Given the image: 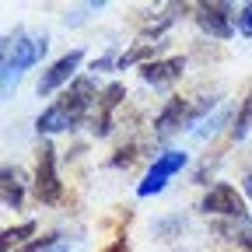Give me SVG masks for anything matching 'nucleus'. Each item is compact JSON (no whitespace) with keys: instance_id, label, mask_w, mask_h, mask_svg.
<instances>
[{"instance_id":"7ed1b4c3","label":"nucleus","mask_w":252,"mask_h":252,"mask_svg":"<svg viewBox=\"0 0 252 252\" xmlns=\"http://www.w3.org/2000/svg\"><path fill=\"white\" fill-rule=\"evenodd\" d=\"M193 18H196V28L203 32V35L217 39V42H228L235 39V18H238V7L224 4V0H214V4H196L193 7Z\"/></svg>"},{"instance_id":"1a4fd4ad","label":"nucleus","mask_w":252,"mask_h":252,"mask_svg":"<svg viewBox=\"0 0 252 252\" xmlns=\"http://www.w3.org/2000/svg\"><path fill=\"white\" fill-rule=\"evenodd\" d=\"M189 105L182 94H172V98L158 109V116H154V133L158 137H168V133H175V130H186V119H189Z\"/></svg>"},{"instance_id":"6ab92c4d","label":"nucleus","mask_w":252,"mask_h":252,"mask_svg":"<svg viewBox=\"0 0 252 252\" xmlns=\"http://www.w3.org/2000/svg\"><path fill=\"white\" fill-rule=\"evenodd\" d=\"M88 126H91V137H109V133H112V116L98 112V116L88 119Z\"/></svg>"},{"instance_id":"dca6fc26","label":"nucleus","mask_w":252,"mask_h":252,"mask_svg":"<svg viewBox=\"0 0 252 252\" xmlns=\"http://www.w3.org/2000/svg\"><path fill=\"white\" fill-rule=\"evenodd\" d=\"M228 116H231V109H217L214 116H207V119L196 126V130H193V133H196V140H210V137L220 130V126L228 123Z\"/></svg>"},{"instance_id":"20e7f679","label":"nucleus","mask_w":252,"mask_h":252,"mask_svg":"<svg viewBox=\"0 0 252 252\" xmlns=\"http://www.w3.org/2000/svg\"><path fill=\"white\" fill-rule=\"evenodd\" d=\"M189 165V154L186 151H179V147H172V151H161L154 158V165L147 168V175L140 179V186H137V196H158L161 189L182 172Z\"/></svg>"},{"instance_id":"f03ea898","label":"nucleus","mask_w":252,"mask_h":252,"mask_svg":"<svg viewBox=\"0 0 252 252\" xmlns=\"http://www.w3.org/2000/svg\"><path fill=\"white\" fill-rule=\"evenodd\" d=\"M200 210L207 217H228L231 224H245L249 220V203L231 182H214L200 200Z\"/></svg>"},{"instance_id":"6e6552de","label":"nucleus","mask_w":252,"mask_h":252,"mask_svg":"<svg viewBox=\"0 0 252 252\" xmlns=\"http://www.w3.org/2000/svg\"><path fill=\"white\" fill-rule=\"evenodd\" d=\"M186 74V56H165V60H151L140 67V81L154 88H168Z\"/></svg>"},{"instance_id":"f3484780","label":"nucleus","mask_w":252,"mask_h":252,"mask_svg":"<svg viewBox=\"0 0 252 252\" xmlns=\"http://www.w3.org/2000/svg\"><path fill=\"white\" fill-rule=\"evenodd\" d=\"M133 161H137V144H126V147H119V151L112 154L109 165H112V168H130Z\"/></svg>"},{"instance_id":"4468645a","label":"nucleus","mask_w":252,"mask_h":252,"mask_svg":"<svg viewBox=\"0 0 252 252\" xmlns=\"http://www.w3.org/2000/svg\"><path fill=\"white\" fill-rule=\"evenodd\" d=\"M39 224H35V220H25V224H18V228H7L4 235H0V238H4V242H0V249H11V245H28V242H35L39 235Z\"/></svg>"},{"instance_id":"9d476101","label":"nucleus","mask_w":252,"mask_h":252,"mask_svg":"<svg viewBox=\"0 0 252 252\" xmlns=\"http://www.w3.org/2000/svg\"><path fill=\"white\" fill-rule=\"evenodd\" d=\"M81 119L63 105V102H53V105H46L42 109V116L35 119V130L39 133H46V137H53V133H67V130H74Z\"/></svg>"},{"instance_id":"412c9836","label":"nucleus","mask_w":252,"mask_h":252,"mask_svg":"<svg viewBox=\"0 0 252 252\" xmlns=\"http://www.w3.org/2000/svg\"><path fill=\"white\" fill-rule=\"evenodd\" d=\"M116 67H119V56L105 53V56H98V60H94L88 70H94V74H105V70H116Z\"/></svg>"},{"instance_id":"f8f14e48","label":"nucleus","mask_w":252,"mask_h":252,"mask_svg":"<svg viewBox=\"0 0 252 252\" xmlns=\"http://www.w3.org/2000/svg\"><path fill=\"white\" fill-rule=\"evenodd\" d=\"M228 133H231L235 144L252 133V91L242 98V105H238V112H235V119H231V130H228Z\"/></svg>"},{"instance_id":"4be33fe9","label":"nucleus","mask_w":252,"mask_h":252,"mask_svg":"<svg viewBox=\"0 0 252 252\" xmlns=\"http://www.w3.org/2000/svg\"><path fill=\"white\" fill-rule=\"evenodd\" d=\"M235 242H238V245H242V249H249V252H252V228H242V231H238V238H235Z\"/></svg>"},{"instance_id":"f257e3e1","label":"nucleus","mask_w":252,"mask_h":252,"mask_svg":"<svg viewBox=\"0 0 252 252\" xmlns=\"http://www.w3.org/2000/svg\"><path fill=\"white\" fill-rule=\"evenodd\" d=\"M49 49V35H25V28H18L14 35L4 39V46H0V63H11L14 70H32L39 67L42 56Z\"/></svg>"},{"instance_id":"a211bd4d","label":"nucleus","mask_w":252,"mask_h":252,"mask_svg":"<svg viewBox=\"0 0 252 252\" xmlns=\"http://www.w3.org/2000/svg\"><path fill=\"white\" fill-rule=\"evenodd\" d=\"M18 77H21V70H14L11 63H0V81H4V98H11V94H14V88H18Z\"/></svg>"},{"instance_id":"2eb2a0df","label":"nucleus","mask_w":252,"mask_h":252,"mask_svg":"<svg viewBox=\"0 0 252 252\" xmlns=\"http://www.w3.org/2000/svg\"><path fill=\"white\" fill-rule=\"evenodd\" d=\"M123 98H126V84H119V81L105 84V88H102V98H98V112L112 116V109H119Z\"/></svg>"},{"instance_id":"423d86ee","label":"nucleus","mask_w":252,"mask_h":252,"mask_svg":"<svg viewBox=\"0 0 252 252\" xmlns=\"http://www.w3.org/2000/svg\"><path fill=\"white\" fill-rule=\"evenodd\" d=\"M35 196H39V203H46V207H53V203H60V200H63V182H60V175H56V151H53V144H49V140L39 147Z\"/></svg>"},{"instance_id":"9b49d317","label":"nucleus","mask_w":252,"mask_h":252,"mask_svg":"<svg viewBox=\"0 0 252 252\" xmlns=\"http://www.w3.org/2000/svg\"><path fill=\"white\" fill-rule=\"evenodd\" d=\"M25 200V172L14 165H4V207L7 210H18Z\"/></svg>"},{"instance_id":"5701e85b","label":"nucleus","mask_w":252,"mask_h":252,"mask_svg":"<svg viewBox=\"0 0 252 252\" xmlns=\"http://www.w3.org/2000/svg\"><path fill=\"white\" fill-rule=\"evenodd\" d=\"M242 182H245V193H249V200H252V172H245V179H242Z\"/></svg>"},{"instance_id":"39448f33","label":"nucleus","mask_w":252,"mask_h":252,"mask_svg":"<svg viewBox=\"0 0 252 252\" xmlns=\"http://www.w3.org/2000/svg\"><path fill=\"white\" fill-rule=\"evenodd\" d=\"M81 63H84V49H70V53H63L56 63H49V67L42 70V77H39V84H35V91L42 94V98H46V94H53V91H67L81 74Z\"/></svg>"},{"instance_id":"aec40b11","label":"nucleus","mask_w":252,"mask_h":252,"mask_svg":"<svg viewBox=\"0 0 252 252\" xmlns=\"http://www.w3.org/2000/svg\"><path fill=\"white\" fill-rule=\"evenodd\" d=\"M235 25H238V35L252 39V4H242V7H238V18H235Z\"/></svg>"},{"instance_id":"b1692460","label":"nucleus","mask_w":252,"mask_h":252,"mask_svg":"<svg viewBox=\"0 0 252 252\" xmlns=\"http://www.w3.org/2000/svg\"><path fill=\"white\" fill-rule=\"evenodd\" d=\"M109 252H126V238H119V242H116V245H112Z\"/></svg>"},{"instance_id":"0eeeda50","label":"nucleus","mask_w":252,"mask_h":252,"mask_svg":"<svg viewBox=\"0 0 252 252\" xmlns=\"http://www.w3.org/2000/svg\"><path fill=\"white\" fill-rule=\"evenodd\" d=\"M98 98H102V88H98V77H94V74H81L67 91L60 94V102L67 105L77 119H84V112L91 105H98Z\"/></svg>"},{"instance_id":"ddd939ff","label":"nucleus","mask_w":252,"mask_h":252,"mask_svg":"<svg viewBox=\"0 0 252 252\" xmlns=\"http://www.w3.org/2000/svg\"><path fill=\"white\" fill-rule=\"evenodd\" d=\"M18 252H70V238H67V235H60V231H53V235H39L35 242L21 245Z\"/></svg>"}]
</instances>
